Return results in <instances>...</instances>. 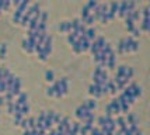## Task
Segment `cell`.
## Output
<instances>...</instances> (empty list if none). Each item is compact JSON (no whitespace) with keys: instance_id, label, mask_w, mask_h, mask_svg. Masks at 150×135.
Wrapping results in <instances>:
<instances>
[{"instance_id":"6da1fadb","label":"cell","mask_w":150,"mask_h":135,"mask_svg":"<svg viewBox=\"0 0 150 135\" xmlns=\"http://www.w3.org/2000/svg\"><path fill=\"white\" fill-rule=\"evenodd\" d=\"M52 89H53V93H55L53 97L60 99V97L66 96L69 93V80H67V78H62V79L53 80Z\"/></svg>"},{"instance_id":"7a4b0ae2","label":"cell","mask_w":150,"mask_h":135,"mask_svg":"<svg viewBox=\"0 0 150 135\" xmlns=\"http://www.w3.org/2000/svg\"><path fill=\"white\" fill-rule=\"evenodd\" d=\"M133 73H135L133 68L126 66V65H122V66L117 68L115 76H117V78H123V79L129 80V79H132V78H133Z\"/></svg>"},{"instance_id":"3957f363","label":"cell","mask_w":150,"mask_h":135,"mask_svg":"<svg viewBox=\"0 0 150 135\" xmlns=\"http://www.w3.org/2000/svg\"><path fill=\"white\" fill-rule=\"evenodd\" d=\"M90 113H91V110H88V107L86 106V103L80 104V106L76 108V117L79 118L82 122L86 121V118H87V116H88Z\"/></svg>"},{"instance_id":"277c9868","label":"cell","mask_w":150,"mask_h":135,"mask_svg":"<svg viewBox=\"0 0 150 135\" xmlns=\"http://www.w3.org/2000/svg\"><path fill=\"white\" fill-rule=\"evenodd\" d=\"M88 93H90V96H93L94 99H98V97L102 96L101 87L100 86H97V84H91V86L88 87Z\"/></svg>"},{"instance_id":"5b68a950","label":"cell","mask_w":150,"mask_h":135,"mask_svg":"<svg viewBox=\"0 0 150 135\" xmlns=\"http://www.w3.org/2000/svg\"><path fill=\"white\" fill-rule=\"evenodd\" d=\"M34 124H35V118L34 117H30V118H23V121H21V127H23V130H31L34 127Z\"/></svg>"},{"instance_id":"8992f818","label":"cell","mask_w":150,"mask_h":135,"mask_svg":"<svg viewBox=\"0 0 150 135\" xmlns=\"http://www.w3.org/2000/svg\"><path fill=\"white\" fill-rule=\"evenodd\" d=\"M58 30H59V31H62V33L69 34L70 31H72V27H70V21H62V23H59V25H58Z\"/></svg>"},{"instance_id":"52a82bcc","label":"cell","mask_w":150,"mask_h":135,"mask_svg":"<svg viewBox=\"0 0 150 135\" xmlns=\"http://www.w3.org/2000/svg\"><path fill=\"white\" fill-rule=\"evenodd\" d=\"M84 37L88 39V41H93L96 37H97V31H96V28H86V33H84Z\"/></svg>"},{"instance_id":"ba28073f","label":"cell","mask_w":150,"mask_h":135,"mask_svg":"<svg viewBox=\"0 0 150 135\" xmlns=\"http://www.w3.org/2000/svg\"><path fill=\"white\" fill-rule=\"evenodd\" d=\"M28 100V94H25V93H18L17 94V100H14L17 104H20V106H23V104H25Z\"/></svg>"},{"instance_id":"9c48e42d","label":"cell","mask_w":150,"mask_h":135,"mask_svg":"<svg viewBox=\"0 0 150 135\" xmlns=\"http://www.w3.org/2000/svg\"><path fill=\"white\" fill-rule=\"evenodd\" d=\"M23 13L24 11H20V10H17L13 13V17H11V20H13V23L14 24H20V21H21V17H23Z\"/></svg>"},{"instance_id":"30bf717a","label":"cell","mask_w":150,"mask_h":135,"mask_svg":"<svg viewBox=\"0 0 150 135\" xmlns=\"http://www.w3.org/2000/svg\"><path fill=\"white\" fill-rule=\"evenodd\" d=\"M84 103H86V106L88 107V110H91V111H94V110L97 108V101L94 100V99H93V100H86Z\"/></svg>"},{"instance_id":"8fae6325","label":"cell","mask_w":150,"mask_h":135,"mask_svg":"<svg viewBox=\"0 0 150 135\" xmlns=\"http://www.w3.org/2000/svg\"><path fill=\"white\" fill-rule=\"evenodd\" d=\"M45 80H46V82H53V80H55V73H53V70H46V72H45Z\"/></svg>"},{"instance_id":"7c38bea8","label":"cell","mask_w":150,"mask_h":135,"mask_svg":"<svg viewBox=\"0 0 150 135\" xmlns=\"http://www.w3.org/2000/svg\"><path fill=\"white\" fill-rule=\"evenodd\" d=\"M6 55H7V44H1L0 45V58L3 59V58H6Z\"/></svg>"},{"instance_id":"4fadbf2b","label":"cell","mask_w":150,"mask_h":135,"mask_svg":"<svg viewBox=\"0 0 150 135\" xmlns=\"http://www.w3.org/2000/svg\"><path fill=\"white\" fill-rule=\"evenodd\" d=\"M13 116H14V118H13L14 125H20L21 121H23V118H24V116H21V114H13Z\"/></svg>"},{"instance_id":"5bb4252c","label":"cell","mask_w":150,"mask_h":135,"mask_svg":"<svg viewBox=\"0 0 150 135\" xmlns=\"http://www.w3.org/2000/svg\"><path fill=\"white\" fill-rule=\"evenodd\" d=\"M28 113H30V106H28V103H25V104L21 106V114L23 116H27Z\"/></svg>"},{"instance_id":"9a60e30c","label":"cell","mask_w":150,"mask_h":135,"mask_svg":"<svg viewBox=\"0 0 150 135\" xmlns=\"http://www.w3.org/2000/svg\"><path fill=\"white\" fill-rule=\"evenodd\" d=\"M60 120H62V116L58 114V113H55V116H53V124H59Z\"/></svg>"},{"instance_id":"2e32d148","label":"cell","mask_w":150,"mask_h":135,"mask_svg":"<svg viewBox=\"0 0 150 135\" xmlns=\"http://www.w3.org/2000/svg\"><path fill=\"white\" fill-rule=\"evenodd\" d=\"M46 96H48V97H53V96H55V93H53V89H52V86H49V87L46 89Z\"/></svg>"},{"instance_id":"e0dca14e","label":"cell","mask_w":150,"mask_h":135,"mask_svg":"<svg viewBox=\"0 0 150 135\" xmlns=\"http://www.w3.org/2000/svg\"><path fill=\"white\" fill-rule=\"evenodd\" d=\"M23 135H31V130H24V131H23Z\"/></svg>"},{"instance_id":"ac0fdd59","label":"cell","mask_w":150,"mask_h":135,"mask_svg":"<svg viewBox=\"0 0 150 135\" xmlns=\"http://www.w3.org/2000/svg\"><path fill=\"white\" fill-rule=\"evenodd\" d=\"M46 135H56V130H49V132Z\"/></svg>"},{"instance_id":"d6986e66","label":"cell","mask_w":150,"mask_h":135,"mask_svg":"<svg viewBox=\"0 0 150 135\" xmlns=\"http://www.w3.org/2000/svg\"><path fill=\"white\" fill-rule=\"evenodd\" d=\"M4 104V99H3V96L0 94V106H3Z\"/></svg>"},{"instance_id":"ffe728a7","label":"cell","mask_w":150,"mask_h":135,"mask_svg":"<svg viewBox=\"0 0 150 135\" xmlns=\"http://www.w3.org/2000/svg\"><path fill=\"white\" fill-rule=\"evenodd\" d=\"M133 135H142V131H140V130H137L136 132H133Z\"/></svg>"},{"instance_id":"44dd1931","label":"cell","mask_w":150,"mask_h":135,"mask_svg":"<svg viewBox=\"0 0 150 135\" xmlns=\"http://www.w3.org/2000/svg\"><path fill=\"white\" fill-rule=\"evenodd\" d=\"M0 14H1V11H0Z\"/></svg>"}]
</instances>
